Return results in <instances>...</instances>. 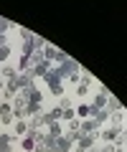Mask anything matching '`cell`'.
Wrapping results in <instances>:
<instances>
[{"instance_id":"6da1fadb","label":"cell","mask_w":127,"mask_h":152,"mask_svg":"<svg viewBox=\"0 0 127 152\" xmlns=\"http://www.w3.org/2000/svg\"><path fill=\"white\" fill-rule=\"evenodd\" d=\"M0 117H3V124H10L13 122V107L10 104H3L0 107Z\"/></svg>"},{"instance_id":"7a4b0ae2","label":"cell","mask_w":127,"mask_h":152,"mask_svg":"<svg viewBox=\"0 0 127 152\" xmlns=\"http://www.w3.org/2000/svg\"><path fill=\"white\" fill-rule=\"evenodd\" d=\"M104 102H107V89H102L99 96H94V104H92L89 109H99V107H104Z\"/></svg>"},{"instance_id":"3957f363","label":"cell","mask_w":127,"mask_h":152,"mask_svg":"<svg viewBox=\"0 0 127 152\" xmlns=\"http://www.w3.org/2000/svg\"><path fill=\"white\" fill-rule=\"evenodd\" d=\"M46 127H48V137H59L61 134V124L59 122H48Z\"/></svg>"},{"instance_id":"277c9868","label":"cell","mask_w":127,"mask_h":152,"mask_svg":"<svg viewBox=\"0 0 127 152\" xmlns=\"http://www.w3.org/2000/svg\"><path fill=\"white\" fill-rule=\"evenodd\" d=\"M21 86H23V84H21V79H10V81H8V94H15Z\"/></svg>"},{"instance_id":"5b68a950","label":"cell","mask_w":127,"mask_h":152,"mask_svg":"<svg viewBox=\"0 0 127 152\" xmlns=\"http://www.w3.org/2000/svg\"><path fill=\"white\" fill-rule=\"evenodd\" d=\"M102 137H104L107 142H115V140H117V127H112V129H107V132H104Z\"/></svg>"},{"instance_id":"8992f818","label":"cell","mask_w":127,"mask_h":152,"mask_svg":"<svg viewBox=\"0 0 127 152\" xmlns=\"http://www.w3.org/2000/svg\"><path fill=\"white\" fill-rule=\"evenodd\" d=\"M46 48V56H43V61H51V58H56V48L54 46H43Z\"/></svg>"},{"instance_id":"52a82bcc","label":"cell","mask_w":127,"mask_h":152,"mask_svg":"<svg viewBox=\"0 0 127 152\" xmlns=\"http://www.w3.org/2000/svg\"><path fill=\"white\" fill-rule=\"evenodd\" d=\"M15 132H18V134H23V132H28V122L18 119V122H15Z\"/></svg>"},{"instance_id":"ba28073f","label":"cell","mask_w":127,"mask_h":152,"mask_svg":"<svg viewBox=\"0 0 127 152\" xmlns=\"http://www.w3.org/2000/svg\"><path fill=\"white\" fill-rule=\"evenodd\" d=\"M51 86V91L54 94H64V86H61V81H54V84H48Z\"/></svg>"},{"instance_id":"9c48e42d","label":"cell","mask_w":127,"mask_h":152,"mask_svg":"<svg viewBox=\"0 0 127 152\" xmlns=\"http://www.w3.org/2000/svg\"><path fill=\"white\" fill-rule=\"evenodd\" d=\"M8 56H10V48L8 46H0V61H5Z\"/></svg>"},{"instance_id":"30bf717a","label":"cell","mask_w":127,"mask_h":152,"mask_svg":"<svg viewBox=\"0 0 127 152\" xmlns=\"http://www.w3.org/2000/svg\"><path fill=\"white\" fill-rule=\"evenodd\" d=\"M79 117H89V104H79Z\"/></svg>"},{"instance_id":"8fae6325","label":"cell","mask_w":127,"mask_h":152,"mask_svg":"<svg viewBox=\"0 0 127 152\" xmlns=\"http://www.w3.org/2000/svg\"><path fill=\"white\" fill-rule=\"evenodd\" d=\"M3 76H8V79H13V76H15V69H13V66H5V69H3Z\"/></svg>"},{"instance_id":"7c38bea8","label":"cell","mask_w":127,"mask_h":152,"mask_svg":"<svg viewBox=\"0 0 127 152\" xmlns=\"http://www.w3.org/2000/svg\"><path fill=\"white\" fill-rule=\"evenodd\" d=\"M117 109H122V104L117 99H109V112H117Z\"/></svg>"},{"instance_id":"4fadbf2b","label":"cell","mask_w":127,"mask_h":152,"mask_svg":"<svg viewBox=\"0 0 127 152\" xmlns=\"http://www.w3.org/2000/svg\"><path fill=\"white\" fill-rule=\"evenodd\" d=\"M79 124H81L79 119H71V122H69V129H71V132H79Z\"/></svg>"},{"instance_id":"5bb4252c","label":"cell","mask_w":127,"mask_h":152,"mask_svg":"<svg viewBox=\"0 0 127 152\" xmlns=\"http://www.w3.org/2000/svg\"><path fill=\"white\" fill-rule=\"evenodd\" d=\"M76 94H79V96H87V84H79V86H76Z\"/></svg>"},{"instance_id":"9a60e30c","label":"cell","mask_w":127,"mask_h":152,"mask_svg":"<svg viewBox=\"0 0 127 152\" xmlns=\"http://www.w3.org/2000/svg\"><path fill=\"white\" fill-rule=\"evenodd\" d=\"M8 26H10V23H8V20H3V18H0V33L5 31V28H8Z\"/></svg>"},{"instance_id":"2e32d148","label":"cell","mask_w":127,"mask_h":152,"mask_svg":"<svg viewBox=\"0 0 127 152\" xmlns=\"http://www.w3.org/2000/svg\"><path fill=\"white\" fill-rule=\"evenodd\" d=\"M117 152H125V145H117Z\"/></svg>"},{"instance_id":"e0dca14e","label":"cell","mask_w":127,"mask_h":152,"mask_svg":"<svg viewBox=\"0 0 127 152\" xmlns=\"http://www.w3.org/2000/svg\"><path fill=\"white\" fill-rule=\"evenodd\" d=\"M0 91H3V81H0Z\"/></svg>"},{"instance_id":"ac0fdd59","label":"cell","mask_w":127,"mask_h":152,"mask_svg":"<svg viewBox=\"0 0 127 152\" xmlns=\"http://www.w3.org/2000/svg\"><path fill=\"white\" fill-rule=\"evenodd\" d=\"M0 142H3V132H0Z\"/></svg>"}]
</instances>
